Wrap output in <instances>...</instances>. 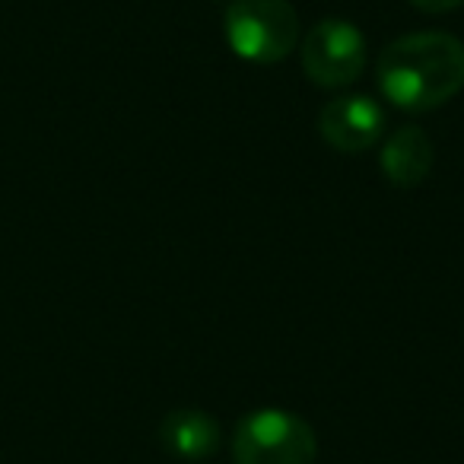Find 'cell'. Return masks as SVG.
Segmentation results:
<instances>
[{
  "mask_svg": "<svg viewBox=\"0 0 464 464\" xmlns=\"http://www.w3.org/2000/svg\"><path fill=\"white\" fill-rule=\"evenodd\" d=\"M382 96L401 111H432L464 90V42L451 33H411L375 61Z\"/></svg>",
  "mask_w": 464,
  "mask_h": 464,
  "instance_id": "1",
  "label": "cell"
},
{
  "mask_svg": "<svg viewBox=\"0 0 464 464\" xmlns=\"http://www.w3.org/2000/svg\"><path fill=\"white\" fill-rule=\"evenodd\" d=\"M226 42L248 64H280L299 42L290 0H232L223 16Z\"/></svg>",
  "mask_w": 464,
  "mask_h": 464,
  "instance_id": "2",
  "label": "cell"
},
{
  "mask_svg": "<svg viewBox=\"0 0 464 464\" xmlns=\"http://www.w3.org/2000/svg\"><path fill=\"white\" fill-rule=\"evenodd\" d=\"M236 464H312L318 458L315 430L280 407H261L239 420L232 432Z\"/></svg>",
  "mask_w": 464,
  "mask_h": 464,
  "instance_id": "3",
  "label": "cell"
},
{
  "mask_svg": "<svg viewBox=\"0 0 464 464\" xmlns=\"http://www.w3.org/2000/svg\"><path fill=\"white\" fill-rule=\"evenodd\" d=\"M366 67V39L350 20H322L303 39V71L322 90L350 86Z\"/></svg>",
  "mask_w": 464,
  "mask_h": 464,
  "instance_id": "4",
  "label": "cell"
},
{
  "mask_svg": "<svg viewBox=\"0 0 464 464\" xmlns=\"http://www.w3.org/2000/svg\"><path fill=\"white\" fill-rule=\"evenodd\" d=\"M385 130V111L369 96H341L331 99L318 111V134L337 153H362L375 147Z\"/></svg>",
  "mask_w": 464,
  "mask_h": 464,
  "instance_id": "5",
  "label": "cell"
},
{
  "mask_svg": "<svg viewBox=\"0 0 464 464\" xmlns=\"http://www.w3.org/2000/svg\"><path fill=\"white\" fill-rule=\"evenodd\" d=\"M432 160H436V150H432V140L426 137V130L401 128L385 140L379 166L394 188H417L432 172Z\"/></svg>",
  "mask_w": 464,
  "mask_h": 464,
  "instance_id": "6",
  "label": "cell"
},
{
  "mask_svg": "<svg viewBox=\"0 0 464 464\" xmlns=\"http://www.w3.org/2000/svg\"><path fill=\"white\" fill-rule=\"evenodd\" d=\"M160 442L172 455L200 461L219 449V423L200 407H179L160 423Z\"/></svg>",
  "mask_w": 464,
  "mask_h": 464,
  "instance_id": "7",
  "label": "cell"
},
{
  "mask_svg": "<svg viewBox=\"0 0 464 464\" xmlns=\"http://www.w3.org/2000/svg\"><path fill=\"white\" fill-rule=\"evenodd\" d=\"M411 7H417L420 14H451V10L464 7V0H407Z\"/></svg>",
  "mask_w": 464,
  "mask_h": 464,
  "instance_id": "8",
  "label": "cell"
}]
</instances>
